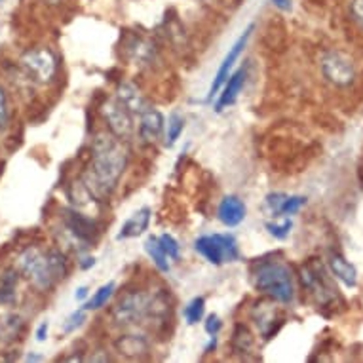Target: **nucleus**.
<instances>
[{
	"mask_svg": "<svg viewBox=\"0 0 363 363\" xmlns=\"http://www.w3.org/2000/svg\"><path fill=\"white\" fill-rule=\"evenodd\" d=\"M125 166L128 149L124 141L111 131H99L91 139V158L80 183L94 200H103L116 191Z\"/></svg>",
	"mask_w": 363,
	"mask_h": 363,
	"instance_id": "1",
	"label": "nucleus"
},
{
	"mask_svg": "<svg viewBox=\"0 0 363 363\" xmlns=\"http://www.w3.org/2000/svg\"><path fill=\"white\" fill-rule=\"evenodd\" d=\"M18 270L38 291H50L69 274V261L60 250L42 251L38 247H29L19 255Z\"/></svg>",
	"mask_w": 363,
	"mask_h": 363,
	"instance_id": "2",
	"label": "nucleus"
},
{
	"mask_svg": "<svg viewBox=\"0 0 363 363\" xmlns=\"http://www.w3.org/2000/svg\"><path fill=\"white\" fill-rule=\"evenodd\" d=\"M169 304L164 293H147L141 289L124 293L113 308V322L118 328H135L147 320L164 322Z\"/></svg>",
	"mask_w": 363,
	"mask_h": 363,
	"instance_id": "3",
	"label": "nucleus"
},
{
	"mask_svg": "<svg viewBox=\"0 0 363 363\" xmlns=\"http://www.w3.org/2000/svg\"><path fill=\"white\" fill-rule=\"evenodd\" d=\"M251 278L257 291L280 304H291L295 301V284L291 268L276 259H262L251 268Z\"/></svg>",
	"mask_w": 363,
	"mask_h": 363,
	"instance_id": "4",
	"label": "nucleus"
},
{
	"mask_svg": "<svg viewBox=\"0 0 363 363\" xmlns=\"http://www.w3.org/2000/svg\"><path fill=\"white\" fill-rule=\"evenodd\" d=\"M194 251L213 267H223L226 262H236L240 259L238 240L228 233L203 234L194 240Z\"/></svg>",
	"mask_w": 363,
	"mask_h": 363,
	"instance_id": "5",
	"label": "nucleus"
},
{
	"mask_svg": "<svg viewBox=\"0 0 363 363\" xmlns=\"http://www.w3.org/2000/svg\"><path fill=\"white\" fill-rule=\"evenodd\" d=\"M320 69H322L323 78L337 88H350L352 84L356 82V65L350 55L340 50L325 52L320 61Z\"/></svg>",
	"mask_w": 363,
	"mask_h": 363,
	"instance_id": "6",
	"label": "nucleus"
},
{
	"mask_svg": "<svg viewBox=\"0 0 363 363\" xmlns=\"http://www.w3.org/2000/svg\"><path fill=\"white\" fill-rule=\"evenodd\" d=\"M23 72L35 84L52 82L57 74V57L50 48H35L25 52L19 60Z\"/></svg>",
	"mask_w": 363,
	"mask_h": 363,
	"instance_id": "7",
	"label": "nucleus"
},
{
	"mask_svg": "<svg viewBox=\"0 0 363 363\" xmlns=\"http://www.w3.org/2000/svg\"><path fill=\"white\" fill-rule=\"evenodd\" d=\"M301 280L320 306H328L337 298V289H333V286H331L325 268L315 261L306 262L301 268Z\"/></svg>",
	"mask_w": 363,
	"mask_h": 363,
	"instance_id": "8",
	"label": "nucleus"
},
{
	"mask_svg": "<svg viewBox=\"0 0 363 363\" xmlns=\"http://www.w3.org/2000/svg\"><path fill=\"white\" fill-rule=\"evenodd\" d=\"M101 116L103 120L107 122L108 131L116 135L122 141H128L133 135V114L125 108V105L120 101L118 97H114V99H107V101L101 105Z\"/></svg>",
	"mask_w": 363,
	"mask_h": 363,
	"instance_id": "9",
	"label": "nucleus"
},
{
	"mask_svg": "<svg viewBox=\"0 0 363 363\" xmlns=\"http://www.w3.org/2000/svg\"><path fill=\"white\" fill-rule=\"evenodd\" d=\"M278 304L272 298H262V301H257L251 308V320L255 322L257 329H259V335H261L264 340H270L274 337L280 328L284 325V314L278 308Z\"/></svg>",
	"mask_w": 363,
	"mask_h": 363,
	"instance_id": "10",
	"label": "nucleus"
},
{
	"mask_svg": "<svg viewBox=\"0 0 363 363\" xmlns=\"http://www.w3.org/2000/svg\"><path fill=\"white\" fill-rule=\"evenodd\" d=\"M253 30H255V23H250L247 27H245L244 33H242V35L236 38V42H234L233 46L228 48V52H226V55H225V60H223V63H220L219 71H217V74H215L213 82H211V86H209L208 101H211V99H213V96H217V94H219V89L223 88V84L226 82V78L230 77V72H233V69H234V63L238 61V57L242 55V52L245 50V46H247V42H250L251 35H253Z\"/></svg>",
	"mask_w": 363,
	"mask_h": 363,
	"instance_id": "11",
	"label": "nucleus"
},
{
	"mask_svg": "<svg viewBox=\"0 0 363 363\" xmlns=\"http://www.w3.org/2000/svg\"><path fill=\"white\" fill-rule=\"evenodd\" d=\"M63 220H65L67 230L72 236V240L82 242L86 247L91 242H96L97 236H99L96 220L89 219V217H86V215L77 211V209H67L65 215H63Z\"/></svg>",
	"mask_w": 363,
	"mask_h": 363,
	"instance_id": "12",
	"label": "nucleus"
},
{
	"mask_svg": "<svg viewBox=\"0 0 363 363\" xmlns=\"http://www.w3.org/2000/svg\"><path fill=\"white\" fill-rule=\"evenodd\" d=\"M124 52L125 57L138 67H150L156 61V55H158L155 44L141 35H131L124 42Z\"/></svg>",
	"mask_w": 363,
	"mask_h": 363,
	"instance_id": "13",
	"label": "nucleus"
},
{
	"mask_svg": "<svg viewBox=\"0 0 363 363\" xmlns=\"http://www.w3.org/2000/svg\"><path fill=\"white\" fill-rule=\"evenodd\" d=\"M245 80H247V69L245 67H240L238 71L230 72V77L226 78V82L219 89V99L213 105L215 113H223L225 108L233 107L236 99H238L240 91L244 89Z\"/></svg>",
	"mask_w": 363,
	"mask_h": 363,
	"instance_id": "14",
	"label": "nucleus"
},
{
	"mask_svg": "<svg viewBox=\"0 0 363 363\" xmlns=\"http://www.w3.org/2000/svg\"><path fill=\"white\" fill-rule=\"evenodd\" d=\"M247 217V208L245 202L236 194H228L217 206V219L226 226V228H236Z\"/></svg>",
	"mask_w": 363,
	"mask_h": 363,
	"instance_id": "15",
	"label": "nucleus"
},
{
	"mask_svg": "<svg viewBox=\"0 0 363 363\" xmlns=\"http://www.w3.org/2000/svg\"><path fill=\"white\" fill-rule=\"evenodd\" d=\"M164 128H166V118L158 108L149 107L139 114V138L143 143H156L162 138Z\"/></svg>",
	"mask_w": 363,
	"mask_h": 363,
	"instance_id": "16",
	"label": "nucleus"
},
{
	"mask_svg": "<svg viewBox=\"0 0 363 363\" xmlns=\"http://www.w3.org/2000/svg\"><path fill=\"white\" fill-rule=\"evenodd\" d=\"M150 219H152V209L150 208H141L138 209L135 213H131L125 223L120 226L118 234H116V240L122 242V240H131V238H139L141 234L147 233V228L150 225Z\"/></svg>",
	"mask_w": 363,
	"mask_h": 363,
	"instance_id": "17",
	"label": "nucleus"
},
{
	"mask_svg": "<svg viewBox=\"0 0 363 363\" xmlns=\"http://www.w3.org/2000/svg\"><path fill=\"white\" fill-rule=\"evenodd\" d=\"M329 270L335 280H339L340 284L348 289H354L357 286V270L345 255L340 253H331L328 259Z\"/></svg>",
	"mask_w": 363,
	"mask_h": 363,
	"instance_id": "18",
	"label": "nucleus"
},
{
	"mask_svg": "<svg viewBox=\"0 0 363 363\" xmlns=\"http://www.w3.org/2000/svg\"><path fill=\"white\" fill-rule=\"evenodd\" d=\"M116 97H118L120 101L124 103L125 108L130 111L131 114H141L145 108H149V101L145 99V96L139 91L133 84L124 82L120 84L118 89H116Z\"/></svg>",
	"mask_w": 363,
	"mask_h": 363,
	"instance_id": "19",
	"label": "nucleus"
},
{
	"mask_svg": "<svg viewBox=\"0 0 363 363\" xmlns=\"http://www.w3.org/2000/svg\"><path fill=\"white\" fill-rule=\"evenodd\" d=\"M116 350L122 356L135 359L149 352V340L143 335H120V339L116 340Z\"/></svg>",
	"mask_w": 363,
	"mask_h": 363,
	"instance_id": "20",
	"label": "nucleus"
},
{
	"mask_svg": "<svg viewBox=\"0 0 363 363\" xmlns=\"http://www.w3.org/2000/svg\"><path fill=\"white\" fill-rule=\"evenodd\" d=\"M25 322L19 314H2L0 315V342L10 345L16 339H19V335L23 333Z\"/></svg>",
	"mask_w": 363,
	"mask_h": 363,
	"instance_id": "21",
	"label": "nucleus"
},
{
	"mask_svg": "<svg viewBox=\"0 0 363 363\" xmlns=\"http://www.w3.org/2000/svg\"><path fill=\"white\" fill-rule=\"evenodd\" d=\"M19 270L18 268H6L0 274V304H13L18 298Z\"/></svg>",
	"mask_w": 363,
	"mask_h": 363,
	"instance_id": "22",
	"label": "nucleus"
},
{
	"mask_svg": "<svg viewBox=\"0 0 363 363\" xmlns=\"http://www.w3.org/2000/svg\"><path fill=\"white\" fill-rule=\"evenodd\" d=\"M145 251H147V255L152 261L158 270H160L162 274H169V270H172V261H169V257L166 255V251L162 250L160 242H158V236H149V238L145 240Z\"/></svg>",
	"mask_w": 363,
	"mask_h": 363,
	"instance_id": "23",
	"label": "nucleus"
},
{
	"mask_svg": "<svg viewBox=\"0 0 363 363\" xmlns=\"http://www.w3.org/2000/svg\"><path fill=\"white\" fill-rule=\"evenodd\" d=\"M253 346H255V339H253V335L245 325L238 323L236 329H234L233 333V348L236 354L240 356H245V354H250L253 350Z\"/></svg>",
	"mask_w": 363,
	"mask_h": 363,
	"instance_id": "24",
	"label": "nucleus"
},
{
	"mask_svg": "<svg viewBox=\"0 0 363 363\" xmlns=\"http://www.w3.org/2000/svg\"><path fill=\"white\" fill-rule=\"evenodd\" d=\"M114 291H116V281H107L105 286L99 287V289L91 295V298H88V301L84 303L82 308L88 312V310H99L103 308V306H107V303L111 301Z\"/></svg>",
	"mask_w": 363,
	"mask_h": 363,
	"instance_id": "25",
	"label": "nucleus"
},
{
	"mask_svg": "<svg viewBox=\"0 0 363 363\" xmlns=\"http://www.w3.org/2000/svg\"><path fill=\"white\" fill-rule=\"evenodd\" d=\"M183 131H185V118L179 113L169 114L166 124V147H173L177 143L179 138L183 135Z\"/></svg>",
	"mask_w": 363,
	"mask_h": 363,
	"instance_id": "26",
	"label": "nucleus"
},
{
	"mask_svg": "<svg viewBox=\"0 0 363 363\" xmlns=\"http://www.w3.org/2000/svg\"><path fill=\"white\" fill-rule=\"evenodd\" d=\"M203 314H206V298L203 297H194L192 301H189L183 310L186 325H196L198 322H202Z\"/></svg>",
	"mask_w": 363,
	"mask_h": 363,
	"instance_id": "27",
	"label": "nucleus"
},
{
	"mask_svg": "<svg viewBox=\"0 0 363 363\" xmlns=\"http://www.w3.org/2000/svg\"><path fill=\"white\" fill-rule=\"evenodd\" d=\"M264 228L268 230V234L276 240H286L293 230V220L289 217H284L281 223H276V220H267L264 223Z\"/></svg>",
	"mask_w": 363,
	"mask_h": 363,
	"instance_id": "28",
	"label": "nucleus"
},
{
	"mask_svg": "<svg viewBox=\"0 0 363 363\" xmlns=\"http://www.w3.org/2000/svg\"><path fill=\"white\" fill-rule=\"evenodd\" d=\"M289 194L286 192H270L264 198V209L268 211V215L272 217H281V208H284V202Z\"/></svg>",
	"mask_w": 363,
	"mask_h": 363,
	"instance_id": "29",
	"label": "nucleus"
},
{
	"mask_svg": "<svg viewBox=\"0 0 363 363\" xmlns=\"http://www.w3.org/2000/svg\"><path fill=\"white\" fill-rule=\"evenodd\" d=\"M158 242H160L162 250L166 251V255L169 257V261H179L181 259V245H179V242L173 238L172 234H160Z\"/></svg>",
	"mask_w": 363,
	"mask_h": 363,
	"instance_id": "30",
	"label": "nucleus"
},
{
	"mask_svg": "<svg viewBox=\"0 0 363 363\" xmlns=\"http://www.w3.org/2000/svg\"><path fill=\"white\" fill-rule=\"evenodd\" d=\"M86 323V310L78 308L72 314L67 315V320L63 322V333L71 335L77 333V329H80Z\"/></svg>",
	"mask_w": 363,
	"mask_h": 363,
	"instance_id": "31",
	"label": "nucleus"
},
{
	"mask_svg": "<svg viewBox=\"0 0 363 363\" xmlns=\"http://www.w3.org/2000/svg\"><path fill=\"white\" fill-rule=\"evenodd\" d=\"M306 202H308L306 196H287L286 202H284V208H281V217H293V215H297L306 206Z\"/></svg>",
	"mask_w": 363,
	"mask_h": 363,
	"instance_id": "32",
	"label": "nucleus"
},
{
	"mask_svg": "<svg viewBox=\"0 0 363 363\" xmlns=\"http://www.w3.org/2000/svg\"><path fill=\"white\" fill-rule=\"evenodd\" d=\"M10 124V103L4 88L0 86V130H6Z\"/></svg>",
	"mask_w": 363,
	"mask_h": 363,
	"instance_id": "33",
	"label": "nucleus"
},
{
	"mask_svg": "<svg viewBox=\"0 0 363 363\" xmlns=\"http://www.w3.org/2000/svg\"><path fill=\"white\" fill-rule=\"evenodd\" d=\"M203 329H206V333L209 337H217L219 331L223 329V322H220V318L217 314H209L206 318V322H203Z\"/></svg>",
	"mask_w": 363,
	"mask_h": 363,
	"instance_id": "34",
	"label": "nucleus"
},
{
	"mask_svg": "<svg viewBox=\"0 0 363 363\" xmlns=\"http://www.w3.org/2000/svg\"><path fill=\"white\" fill-rule=\"evenodd\" d=\"M352 19L363 29V0H352L350 2Z\"/></svg>",
	"mask_w": 363,
	"mask_h": 363,
	"instance_id": "35",
	"label": "nucleus"
},
{
	"mask_svg": "<svg viewBox=\"0 0 363 363\" xmlns=\"http://www.w3.org/2000/svg\"><path fill=\"white\" fill-rule=\"evenodd\" d=\"M48 329H50L48 322H42L40 325L36 328L35 337H36V340H38V342H44V340H46V337H48Z\"/></svg>",
	"mask_w": 363,
	"mask_h": 363,
	"instance_id": "36",
	"label": "nucleus"
},
{
	"mask_svg": "<svg viewBox=\"0 0 363 363\" xmlns=\"http://www.w3.org/2000/svg\"><path fill=\"white\" fill-rule=\"evenodd\" d=\"M270 2L281 12H291L293 10V0H270Z\"/></svg>",
	"mask_w": 363,
	"mask_h": 363,
	"instance_id": "37",
	"label": "nucleus"
},
{
	"mask_svg": "<svg viewBox=\"0 0 363 363\" xmlns=\"http://www.w3.org/2000/svg\"><path fill=\"white\" fill-rule=\"evenodd\" d=\"M78 264H80V268H82V270H88V268H91L94 264H96V257L80 255V261H78Z\"/></svg>",
	"mask_w": 363,
	"mask_h": 363,
	"instance_id": "38",
	"label": "nucleus"
},
{
	"mask_svg": "<svg viewBox=\"0 0 363 363\" xmlns=\"http://www.w3.org/2000/svg\"><path fill=\"white\" fill-rule=\"evenodd\" d=\"M86 297H88V287L80 286L77 289V293H74V298H77V301H86Z\"/></svg>",
	"mask_w": 363,
	"mask_h": 363,
	"instance_id": "39",
	"label": "nucleus"
},
{
	"mask_svg": "<svg viewBox=\"0 0 363 363\" xmlns=\"http://www.w3.org/2000/svg\"><path fill=\"white\" fill-rule=\"evenodd\" d=\"M44 357L38 356V354H29V356L25 357V362H42Z\"/></svg>",
	"mask_w": 363,
	"mask_h": 363,
	"instance_id": "40",
	"label": "nucleus"
},
{
	"mask_svg": "<svg viewBox=\"0 0 363 363\" xmlns=\"http://www.w3.org/2000/svg\"><path fill=\"white\" fill-rule=\"evenodd\" d=\"M46 2H48V4H60L61 0H46Z\"/></svg>",
	"mask_w": 363,
	"mask_h": 363,
	"instance_id": "41",
	"label": "nucleus"
},
{
	"mask_svg": "<svg viewBox=\"0 0 363 363\" xmlns=\"http://www.w3.org/2000/svg\"><path fill=\"white\" fill-rule=\"evenodd\" d=\"M0 2H2V0H0Z\"/></svg>",
	"mask_w": 363,
	"mask_h": 363,
	"instance_id": "42",
	"label": "nucleus"
}]
</instances>
